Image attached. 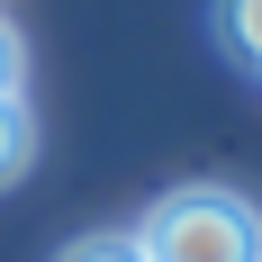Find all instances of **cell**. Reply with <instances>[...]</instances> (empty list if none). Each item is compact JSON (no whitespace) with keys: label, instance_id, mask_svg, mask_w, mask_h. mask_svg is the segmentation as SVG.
<instances>
[{"label":"cell","instance_id":"obj_1","mask_svg":"<svg viewBox=\"0 0 262 262\" xmlns=\"http://www.w3.org/2000/svg\"><path fill=\"white\" fill-rule=\"evenodd\" d=\"M136 253L145 262H262V208L226 181H190L145 208Z\"/></svg>","mask_w":262,"mask_h":262},{"label":"cell","instance_id":"obj_2","mask_svg":"<svg viewBox=\"0 0 262 262\" xmlns=\"http://www.w3.org/2000/svg\"><path fill=\"white\" fill-rule=\"evenodd\" d=\"M27 154H36V127H27V100L18 91H0V181H18Z\"/></svg>","mask_w":262,"mask_h":262},{"label":"cell","instance_id":"obj_3","mask_svg":"<svg viewBox=\"0 0 262 262\" xmlns=\"http://www.w3.org/2000/svg\"><path fill=\"white\" fill-rule=\"evenodd\" d=\"M217 27H226V46L262 73V0H226V18H217Z\"/></svg>","mask_w":262,"mask_h":262},{"label":"cell","instance_id":"obj_4","mask_svg":"<svg viewBox=\"0 0 262 262\" xmlns=\"http://www.w3.org/2000/svg\"><path fill=\"white\" fill-rule=\"evenodd\" d=\"M54 262H145V253H136V235H81V244H63Z\"/></svg>","mask_w":262,"mask_h":262},{"label":"cell","instance_id":"obj_5","mask_svg":"<svg viewBox=\"0 0 262 262\" xmlns=\"http://www.w3.org/2000/svg\"><path fill=\"white\" fill-rule=\"evenodd\" d=\"M18 73H27V54H18V27L0 18V91H18Z\"/></svg>","mask_w":262,"mask_h":262}]
</instances>
